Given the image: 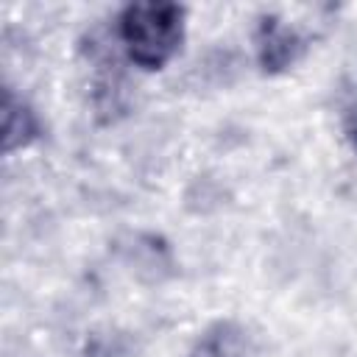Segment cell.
<instances>
[{
  "label": "cell",
  "instance_id": "1",
  "mask_svg": "<svg viewBox=\"0 0 357 357\" xmlns=\"http://www.w3.org/2000/svg\"><path fill=\"white\" fill-rule=\"evenodd\" d=\"M120 42L128 59L142 70H162L184 39V8L165 0L131 3L117 20Z\"/></svg>",
  "mask_w": 357,
  "mask_h": 357
},
{
  "label": "cell",
  "instance_id": "2",
  "mask_svg": "<svg viewBox=\"0 0 357 357\" xmlns=\"http://www.w3.org/2000/svg\"><path fill=\"white\" fill-rule=\"evenodd\" d=\"M184 357H254V337L237 321H215Z\"/></svg>",
  "mask_w": 357,
  "mask_h": 357
},
{
  "label": "cell",
  "instance_id": "3",
  "mask_svg": "<svg viewBox=\"0 0 357 357\" xmlns=\"http://www.w3.org/2000/svg\"><path fill=\"white\" fill-rule=\"evenodd\" d=\"M301 47H304L301 45V36L290 25H284V22H279L273 17H268V20L259 22V31H257V56H259V64H262L265 73H279V70L290 67L298 59Z\"/></svg>",
  "mask_w": 357,
  "mask_h": 357
},
{
  "label": "cell",
  "instance_id": "4",
  "mask_svg": "<svg viewBox=\"0 0 357 357\" xmlns=\"http://www.w3.org/2000/svg\"><path fill=\"white\" fill-rule=\"evenodd\" d=\"M36 137H39L36 112L14 89H6V100H3V151L6 153L22 151Z\"/></svg>",
  "mask_w": 357,
  "mask_h": 357
}]
</instances>
